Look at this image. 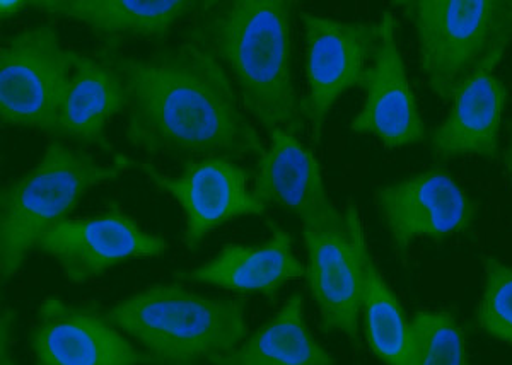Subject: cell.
Returning a JSON list of instances; mask_svg holds the SVG:
<instances>
[{"mask_svg":"<svg viewBox=\"0 0 512 365\" xmlns=\"http://www.w3.org/2000/svg\"><path fill=\"white\" fill-rule=\"evenodd\" d=\"M128 91L125 137L149 156L181 161L260 156L262 137L224 65L192 41L158 45L147 55L99 47Z\"/></svg>","mask_w":512,"mask_h":365,"instance_id":"6da1fadb","label":"cell"},{"mask_svg":"<svg viewBox=\"0 0 512 365\" xmlns=\"http://www.w3.org/2000/svg\"><path fill=\"white\" fill-rule=\"evenodd\" d=\"M291 0H205L183 38L224 65L248 115L268 134L286 128L304 134L303 98L292 70Z\"/></svg>","mask_w":512,"mask_h":365,"instance_id":"7a4b0ae2","label":"cell"},{"mask_svg":"<svg viewBox=\"0 0 512 365\" xmlns=\"http://www.w3.org/2000/svg\"><path fill=\"white\" fill-rule=\"evenodd\" d=\"M246 299L204 296L178 284L152 285L108 309L139 343L146 365H204L246 338Z\"/></svg>","mask_w":512,"mask_h":365,"instance_id":"3957f363","label":"cell"},{"mask_svg":"<svg viewBox=\"0 0 512 365\" xmlns=\"http://www.w3.org/2000/svg\"><path fill=\"white\" fill-rule=\"evenodd\" d=\"M130 157L115 154L113 163H99L82 147L52 140L35 168L0 192V275L6 285L18 275L38 239L69 219L93 188L118 180L132 168Z\"/></svg>","mask_w":512,"mask_h":365,"instance_id":"277c9868","label":"cell"},{"mask_svg":"<svg viewBox=\"0 0 512 365\" xmlns=\"http://www.w3.org/2000/svg\"><path fill=\"white\" fill-rule=\"evenodd\" d=\"M414 28L432 91L451 101L461 86L494 72L512 40V0L395 2Z\"/></svg>","mask_w":512,"mask_h":365,"instance_id":"5b68a950","label":"cell"},{"mask_svg":"<svg viewBox=\"0 0 512 365\" xmlns=\"http://www.w3.org/2000/svg\"><path fill=\"white\" fill-rule=\"evenodd\" d=\"M301 229L308 253L306 280L321 330L355 340L362 314L361 248L366 239L359 210L349 202L344 212L304 222Z\"/></svg>","mask_w":512,"mask_h":365,"instance_id":"8992f818","label":"cell"},{"mask_svg":"<svg viewBox=\"0 0 512 365\" xmlns=\"http://www.w3.org/2000/svg\"><path fill=\"white\" fill-rule=\"evenodd\" d=\"M69 50L53 24L12 35L0 52V118L52 137L69 86Z\"/></svg>","mask_w":512,"mask_h":365,"instance_id":"52a82bcc","label":"cell"},{"mask_svg":"<svg viewBox=\"0 0 512 365\" xmlns=\"http://www.w3.org/2000/svg\"><path fill=\"white\" fill-rule=\"evenodd\" d=\"M304 116L320 142L326 118L342 94L361 86L379 43V21H342L303 12Z\"/></svg>","mask_w":512,"mask_h":365,"instance_id":"ba28073f","label":"cell"},{"mask_svg":"<svg viewBox=\"0 0 512 365\" xmlns=\"http://www.w3.org/2000/svg\"><path fill=\"white\" fill-rule=\"evenodd\" d=\"M132 168L146 174L161 193H168L185 212L183 246L200 250L210 232L245 215H265L268 207L248 190L250 171L229 157L212 156L188 161L178 176L161 173L156 166L130 161Z\"/></svg>","mask_w":512,"mask_h":365,"instance_id":"9c48e42d","label":"cell"},{"mask_svg":"<svg viewBox=\"0 0 512 365\" xmlns=\"http://www.w3.org/2000/svg\"><path fill=\"white\" fill-rule=\"evenodd\" d=\"M168 248L163 236L144 231L117 202L106 203L98 214L65 219L45 232L35 246L57 261L65 279L77 285L123 261L159 258Z\"/></svg>","mask_w":512,"mask_h":365,"instance_id":"30bf717a","label":"cell"},{"mask_svg":"<svg viewBox=\"0 0 512 365\" xmlns=\"http://www.w3.org/2000/svg\"><path fill=\"white\" fill-rule=\"evenodd\" d=\"M35 365H146V354L113 325L98 302L47 297L31 326Z\"/></svg>","mask_w":512,"mask_h":365,"instance_id":"8fae6325","label":"cell"},{"mask_svg":"<svg viewBox=\"0 0 512 365\" xmlns=\"http://www.w3.org/2000/svg\"><path fill=\"white\" fill-rule=\"evenodd\" d=\"M384 229L400 258L417 238L446 239L473 226L477 205L453 176L432 168L390 185L374 195Z\"/></svg>","mask_w":512,"mask_h":365,"instance_id":"7c38bea8","label":"cell"},{"mask_svg":"<svg viewBox=\"0 0 512 365\" xmlns=\"http://www.w3.org/2000/svg\"><path fill=\"white\" fill-rule=\"evenodd\" d=\"M366 93L362 110L350 123L357 135H373L386 149L419 144L425 125L396 43V21L390 11L379 19V43L362 77Z\"/></svg>","mask_w":512,"mask_h":365,"instance_id":"4fadbf2b","label":"cell"},{"mask_svg":"<svg viewBox=\"0 0 512 365\" xmlns=\"http://www.w3.org/2000/svg\"><path fill=\"white\" fill-rule=\"evenodd\" d=\"M204 4L205 0H31V7L48 18L81 23L101 47L113 48H122L127 41L164 45L176 24L197 14Z\"/></svg>","mask_w":512,"mask_h":365,"instance_id":"5bb4252c","label":"cell"},{"mask_svg":"<svg viewBox=\"0 0 512 365\" xmlns=\"http://www.w3.org/2000/svg\"><path fill=\"white\" fill-rule=\"evenodd\" d=\"M270 142L256 163L253 195L265 207L277 205L304 222L338 210L326 193L323 171L315 152L286 128L268 134Z\"/></svg>","mask_w":512,"mask_h":365,"instance_id":"9a60e30c","label":"cell"},{"mask_svg":"<svg viewBox=\"0 0 512 365\" xmlns=\"http://www.w3.org/2000/svg\"><path fill=\"white\" fill-rule=\"evenodd\" d=\"M69 86L60 103L53 140L94 145L105 154H113L108 139V123L128 108V91L122 76L103 58L69 50Z\"/></svg>","mask_w":512,"mask_h":365,"instance_id":"2e32d148","label":"cell"},{"mask_svg":"<svg viewBox=\"0 0 512 365\" xmlns=\"http://www.w3.org/2000/svg\"><path fill=\"white\" fill-rule=\"evenodd\" d=\"M268 226L270 236L262 244H229L204 265L178 270L175 279L274 299L289 280L306 275V267L292 251L291 234L277 222L268 221Z\"/></svg>","mask_w":512,"mask_h":365,"instance_id":"e0dca14e","label":"cell"},{"mask_svg":"<svg viewBox=\"0 0 512 365\" xmlns=\"http://www.w3.org/2000/svg\"><path fill=\"white\" fill-rule=\"evenodd\" d=\"M507 89L494 72H482L454 94L453 108L431 134L437 157L480 156L494 159L499 151Z\"/></svg>","mask_w":512,"mask_h":365,"instance_id":"ac0fdd59","label":"cell"},{"mask_svg":"<svg viewBox=\"0 0 512 365\" xmlns=\"http://www.w3.org/2000/svg\"><path fill=\"white\" fill-rule=\"evenodd\" d=\"M210 365H338L313 337L304 319L301 292L289 296L279 313L229 354L216 355Z\"/></svg>","mask_w":512,"mask_h":365,"instance_id":"d6986e66","label":"cell"},{"mask_svg":"<svg viewBox=\"0 0 512 365\" xmlns=\"http://www.w3.org/2000/svg\"><path fill=\"white\" fill-rule=\"evenodd\" d=\"M362 261V319L367 343L384 365H408L410 321L393 290L379 273L364 239Z\"/></svg>","mask_w":512,"mask_h":365,"instance_id":"ffe728a7","label":"cell"},{"mask_svg":"<svg viewBox=\"0 0 512 365\" xmlns=\"http://www.w3.org/2000/svg\"><path fill=\"white\" fill-rule=\"evenodd\" d=\"M408 365H470L465 333L448 311H420L410 321Z\"/></svg>","mask_w":512,"mask_h":365,"instance_id":"44dd1931","label":"cell"},{"mask_svg":"<svg viewBox=\"0 0 512 365\" xmlns=\"http://www.w3.org/2000/svg\"><path fill=\"white\" fill-rule=\"evenodd\" d=\"M482 296L477 325L497 342L512 345V265L487 256L483 260Z\"/></svg>","mask_w":512,"mask_h":365,"instance_id":"7402d4cb","label":"cell"},{"mask_svg":"<svg viewBox=\"0 0 512 365\" xmlns=\"http://www.w3.org/2000/svg\"><path fill=\"white\" fill-rule=\"evenodd\" d=\"M18 314L9 306H4L0 316V365H18L12 352V333L16 326Z\"/></svg>","mask_w":512,"mask_h":365,"instance_id":"603a6c76","label":"cell"},{"mask_svg":"<svg viewBox=\"0 0 512 365\" xmlns=\"http://www.w3.org/2000/svg\"><path fill=\"white\" fill-rule=\"evenodd\" d=\"M26 7H31V0H2L0 2V16L2 21L11 19L19 12H23Z\"/></svg>","mask_w":512,"mask_h":365,"instance_id":"cb8c5ba5","label":"cell"},{"mask_svg":"<svg viewBox=\"0 0 512 365\" xmlns=\"http://www.w3.org/2000/svg\"><path fill=\"white\" fill-rule=\"evenodd\" d=\"M506 163H507V168H509V173H511V178H512V142H511V144H509V147H507Z\"/></svg>","mask_w":512,"mask_h":365,"instance_id":"d4e9b609","label":"cell"}]
</instances>
